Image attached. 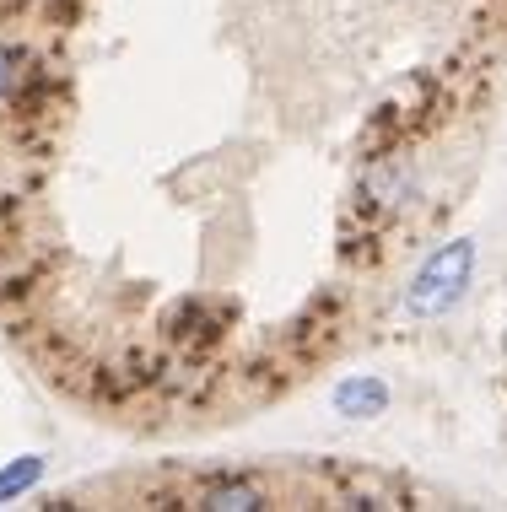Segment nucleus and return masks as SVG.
<instances>
[{"instance_id": "nucleus-2", "label": "nucleus", "mask_w": 507, "mask_h": 512, "mask_svg": "<svg viewBox=\"0 0 507 512\" xmlns=\"http://www.w3.org/2000/svg\"><path fill=\"white\" fill-rule=\"evenodd\" d=\"M470 259H475V248L470 243H454V254H437L427 270H421V281H416V292H410V313H437V308H448L459 292H464V275H470Z\"/></svg>"}, {"instance_id": "nucleus-3", "label": "nucleus", "mask_w": 507, "mask_h": 512, "mask_svg": "<svg viewBox=\"0 0 507 512\" xmlns=\"http://www.w3.org/2000/svg\"><path fill=\"white\" fill-rule=\"evenodd\" d=\"M335 405H340V415H378L383 405H389V389L383 383H346V389L335 394Z\"/></svg>"}, {"instance_id": "nucleus-1", "label": "nucleus", "mask_w": 507, "mask_h": 512, "mask_svg": "<svg viewBox=\"0 0 507 512\" xmlns=\"http://www.w3.org/2000/svg\"><path fill=\"white\" fill-rule=\"evenodd\" d=\"M152 507H216V512L238 507V512H249V507H276V491L254 475H195L173 491H152Z\"/></svg>"}]
</instances>
